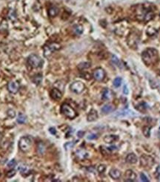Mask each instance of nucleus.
Returning <instances> with one entry per match:
<instances>
[{"label":"nucleus","mask_w":160,"mask_h":182,"mask_svg":"<svg viewBox=\"0 0 160 182\" xmlns=\"http://www.w3.org/2000/svg\"><path fill=\"white\" fill-rule=\"evenodd\" d=\"M136 16L139 20L149 22L154 17V13L151 7L146 5H139L136 7Z\"/></svg>","instance_id":"nucleus-1"},{"label":"nucleus","mask_w":160,"mask_h":182,"mask_svg":"<svg viewBox=\"0 0 160 182\" xmlns=\"http://www.w3.org/2000/svg\"><path fill=\"white\" fill-rule=\"evenodd\" d=\"M16 171L15 170H10V171H8L7 172V174H6V176L7 177V178H12V177H14V175H16Z\"/></svg>","instance_id":"nucleus-33"},{"label":"nucleus","mask_w":160,"mask_h":182,"mask_svg":"<svg viewBox=\"0 0 160 182\" xmlns=\"http://www.w3.org/2000/svg\"><path fill=\"white\" fill-rule=\"evenodd\" d=\"M98 118V114L97 111L94 109L90 110V111L88 113V117H87V120L89 122H92V121H95Z\"/></svg>","instance_id":"nucleus-16"},{"label":"nucleus","mask_w":160,"mask_h":182,"mask_svg":"<svg viewBox=\"0 0 160 182\" xmlns=\"http://www.w3.org/2000/svg\"><path fill=\"white\" fill-rule=\"evenodd\" d=\"M110 176L113 179H120V177L122 175V172L120 170H119L118 169H116V168H113L110 170L109 172Z\"/></svg>","instance_id":"nucleus-14"},{"label":"nucleus","mask_w":160,"mask_h":182,"mask_svg":"<svg viewBox=\"0 0 160 182\" xmlns=\"http://www.w3.org/2000/svg\"><path fill=\"white\" fill-rule=\"evenodd\" d=\"M19 170H20V172H21L22 175H28L30 173V170L27 165L25 164H20L19 166Z\"/></svg>","instance_id":"nucleus-20"},{"label":"nucleus","mask_w":160,"mask_h":182,"mask_svg":"<svg viewBox=\"0 0 160 182\" xmlns=\"http://www.w3.org/2000/svg\"><path fill=\"white\" fill-rule=\"evenodd\" d=\"M7 115H8V117H10L11 118H13V117H14L16 116V113H15V111L13 109H9L8 111H7Z\"/></svg>","instance_id":"nucleus-36"},{"label":"nucleus","mask_w":160,"mask_h":182,"mask_svg":"<svg viewBox=\"0 0 160 182\" xmlns=\"http://www.w3.org/2000/svg\"><path fill=\"white\" fill-rule=\"evenodd\" d=\"M61 48V46L59 43H51L46 45L44 47V54L46 57L51 56L53 52L58 51Z\"/></svg>","instance_id":"nucleus-6"},{"label":"nucleus","mask_w":160,"mask_h":182,"mask_svg":"<svg viewBox=\"0 0 160 182\" xmlns=\"http://www.w3.org/2000/svg\"><path fill=\"white\" fill-rule=\"evenodd\" d=\"M113 95V94L112 91L108 89V88H105L102 92V99L105 100V101H109L112 98Z\"/></svg>","instance_id":"nucleus-17"},{"label":"nucleus","mask_w":160,"mask_h":182,"mask_svg":"<svg viewBox=\"0 0 160 182\" xmlns=\"http://www.w3.org/2000/svg\"><path fill=\"white\" fill-rule=\"evenodd\" d=\"M61 112L66 117L69 119H74L77 116L76 111L69 104L64 103L61 106Z\"/></svg>","instance_id":"nucleus-4"},{"label":"nucleus","mask_w":160,"mask_h":182,"mask_svg":"<svg viewBox=\"0 0 160 182\" xmlns=\"http://www.w3.org/2000/svg\"><path fill=\"white\" fill-rule=\"evenodd\" d=\"M84 132H83V131H79L77 132V136L79 137V138H82V137L84 136Z\"/></svg>","instance_id":"nucleus-41"},{"label":"nucleus","mask_w":160,"mask_h":182,"mask_svg":"<svg viewBox=\"0 0 160 182\" xmlns=\"http://www.w3.org/2000/svg\"><path fill=\"white\" fill-rule=\"evenodd\" d=\"M0 175H1V174H0Z\"/></svg>","instance_id":"nucleus-45"},{"label":"nucleus","mask_w":160,"mask_h":182,"mask_svg":"<svg viewBox=\"0 0 160 182\" xmlns=\"http://www.w3.org/2000/svg\"><path fill=\"white\" fill-rule=\"evenodd\" d=\"M93 76L97 81H102L105 77V71L102 68H97L93 71Z\"/></svg>","instance_id":"nucleus-10"},{"label":"nucleus","mask_w":160,"mask_h":182,"mask_svg":"<svg viewBox=\"0 0 160 182\" xmlns=\"http://www.w3.org/2000/svg\"><path fill=\"white\" fill-rule=\"evenodd\" d=\"M122 81V80L121 77L115 78L114 80H113V86H114L116 88H118V87H119L120 86H121Z\"/></svg>","instance_id":"nucleus-32"},{"label":"nucleus","mask_w":160,"mask_h":182,"mask_svg":"<svg viewBox=\"0 0 160 182\" xmlns=\"http://www.w3.org/2000/svg\"><path fill=\"white\" fill-rule=\"evenodd\" d=\"M97 138H98V137H97V134H90L88 136V140H94V139H97Z\"/></svg>","instance_id":"nucleus-40"},{"label":"nucleus","mask_w":160,"mask_h":182,"mask_svg":"<svg viewBox=\"0 0 160 182\" xmlns=\"http://www.w3.org/2000/svg\"><path fill=\"white\" fill-rule=\"evenodd\" d=\"M133 115H135V114L132 111L128 109H124L122 110V111H119L116 114V116L117 117H125V116H133Z\"/></svg>","instance_id":"nucleus-19"},{"label":"nucleus","mask_w":160,"mask_h":182,"mask_svg":"<svg viewBox=\"0 0 160 182\" xmlns=\"http://www.w3.org/2000/svg\"><path fill=\"white\" fill-rule=\"evenodd\" d=\"M112 62H113L115 65H117V66H118L119 64V59L117 58L116 56H115V55H113L112 56Z\"/></svg>","instance_id":"nucleus-37"},{"label":"nucleus","mask_w":160,"mask_h":182,"mask_svg":"<svg viewBox=\"0 0 160 182\" xmlns=\"http://www.w3.org/2000/svg\"><path fill=\"white\" fill-rule=\"evenodd\" d=\"M59 13V10L57 7H51L48 10V15H49L50 17H55V16H57Z\"/></svg>","instance_id":"nucleus-22"},{"label":"nucleus","mask_w":160,"mask_h":182,"mask_svg":"<svg viewBox=\"0 0 160 182\" xmlns=\"http://www.w3.org/2000/svg\"><path fill=\"white\" fill-rule=\"evenodd\" d=\"M114 106L111 104H106L102 108V111L104 114H108L114 110Z\"/></svg>","instance_id":"nucleus-21"},{"label":"nucleus","mask_w":160,"mask_h":182,"mask_svg":"<svg viewBox=\"0 0 160 182\" xmlns=\"http://www.w3.org/2000/svg\"><path fill=\"white\" fill-rule=\"evenodd\" d=\"M106 170V166L105 165H103V164H101L98 166L97 168V170L99 173H103Z\"/></svg>","instance_id":"nucleus-34"},{"label":"nucleus","mask_w":160,"mask_h":182,"mask_svg":"<svg viewBox=\"0 0 160 182\" xmlns=\"http://www.w3.org/2000/svg\"><path fill=\"white\" fill-rule=\"evenodd\" d=\"M128 89L127 88V86H124V88H123V93L125 94H128Z\"/></svg>","instance_id":"nucleus-43"},{"label":"nucleus","mask_w":160,"mask_h":182,"mask_svg":"<svg viewBox=\"0 0 160 182\" xmlns=\"http://www.w3.org/2000/svg\"><path fill=\"white\" fill-rule=\"evenodd\" d=\"M157 32H158V30L157 29H155L153 27L151 26V27H148V29L146 31V34L147 35L150 36V37H152V36H154L155 34H157Z\"/></svg>","instance_id":"nucleus-25"},{"label":"nucleus","mask_w":160,"mask_h":182,"mask_svg":"<svg viewBox=\"0 0 160 182\" xmlns=\"http://www.w3.org/2000/svg\"><path fill=\"white\" fill-rule=\"evenodd\" d=\"M20 85L18 81H11L7 84V90L11 94H16L20 90Z\"/></svg>","instance_id":"nucleus-11"},{"label":"nucleus","mask_w":160,"mask_h":182,"mask_svg":"<svg viewBox=\"0 0 160 182\" xmlns=\"http://www.w3.org/2000/svg\"><path fill=\"white\" fill-rule=\"evenodd\" d=\"M125 161H126L127 163L130 164H134L137 162L138 158L134 153H130L127 156Z\"/></svg>","instance_id":"nucleus-15"},{"label":"nucleus","mask_w":160,"mask_h":182,"mask_svg":"<svg viewBox=\"0 0 160 182\" xmlns=\"http://www.w3.org/2000/svg\"><path fill=\"white\" fill-rule=\"evenodd\" d=\"M42 74H38L36 75L33 78V81H34V83H36V85H39L41 83H42Z\"/></svg>","instance_id":"nucleus-28"},{"label":"nucleus","mask_w":160,"mask_h":182,"mask_svg":"<svg viewBox=\"0 0 160 182\" xmlns=\"http://www.w3.org/2000/svg\"><path fill=\"white\" fill-rule=\"evenodd\" d=\"M76 156L80 159H85L89 156V154L84 150H79L76 152Z\"/></svg>","instance_id":"nucleus-23"},{"label":"nucleus","mask_w":160,"mask_h":182,"mask_svg":"<svg viewBox=\"0 0 160 182\" xmlns=\"http://www.w3.org/2000/svg\"><path fill=\"white\" fill-rule=\"evenodd\" d=\"M155 175H156L157 179L160 181V166H158V168L157 169V172H156V173H155Z\"/></svg>","instance_id":"nucleus-39"},{"label":"nucleus","mask_w":160,"mask_h":182,"mask_svg":"<svg viewBox=\"0 0 160 182\" xmlns=\"http://www.w3.org/2000/svg\"><path fill=\"white\" fill-rule=\"evenodd\" d=\"M49 131H50V132H51L52 134H56V129H55V128H53V127L50 128Z\"/></svg>","instance_id":"nucleus-42"},{"label":"nucleus","mask_w":160,"mask_h":182,"mask_svg":"<svg viewBox=\"0 0 160 182\" xmlns=\"http://www.w3.org/2000/svg\"><path fill=\"white\" fill-rule=\"evenodd\" d=\"M136 179V175L133 170H128L125 172V180L126 181H134Z\"/></svg>","instance_id":"nucleus-12"},{"label":"nucleus","mask_w":160,"mask_h":182,"mask_svg":"<svg viewBox=\"0 0 160 182\" xmlns=\"http://www.w3.org/2000/svg\"><path fill=\"white\" fill-rule=\"evenodd\" d=\"M90 64L89 62H82V63L79 64V66H78V69L79 70H84V69H87L88 68H90Z\"/></svg>","instance_id":"nucleus-30"},{"label":"nucleus","mask_w":160,"mask_h":182,"mask_svg":"<svg viewBox=\"0 0 160 182\" xmlns=\"http://www.w3.org/2000/svg\"><path fill=\"white\" fill-rule=\"evenodd\" d=\"M16 165V161L15 159H12L7 163V166L10 168H14Z\"/></svg>","instance_id":"nucleus-35"},{"label":"nucleus","mask_w":160,"mask_h":182,"mask_svg":"<svg viewBox=\"0 0 160 182\" xmlns=\"http://www.w3.org/2000/svg\"><path fill=\"white\" fill-rule=\"evenodd\" d=\"M28 65L31 68H34V69L40 68L43 65V61H42V58L39 56L34 54H30L28 57Z\"/></svg>","instance_id":"nucleus-5"},{"label":"nucleus","mask_w":160,"mask_h":182,"mask_svg":"<svg viewBox=\"0 0 160 182\" xmlns=\"http://www.w3.org/2000/svg\"><path fill=\"white\" fill-rule=\"evenodd\" d=\"M70 89L71 90V92H73L74 93H75V94H81L84 89V83H82L81 81L74 82V83L70 86Z\"/></svg>","instance_id":"nucleus-7"},{"label":"nucleus","mask_w":160,"mask_h":182,"mask_svg":"<svg viewBox=\"0 0 160 182\" xmlns=\"http://www.w3.org/2000/svg\"><path fill=\"white\" fill-rule=\"evenodd\" d=\"M16 121L20 124H25L27 121L26 115H25L22 113H20L19 114V115H18V117H17V119H16Z\"/></svg>","instance_id":"nucleus-24"},{"label":"nucleus","mask_w":160,"mask_h":182,"mask_svg":"<svg viewBox=\"0 0 160 182\" xmlns=\"http://www.w3.org/2000/svg\"><path fill=\"white\" fill-rule=\"evenodd\" d=\"M136 109L139 110V111H146L148 108V106L145 103H141L138 106H136Z\"/></svg>","instance_id":"nucleus-26"},{"label":"nucleus","mask_w":160,"mask_h":182,"mask_svg":"<svg viewBox=\"0 0 160 182\" xmlns=\"http://www.w3.org/2000/svg\"><path fill=\"white\" fill-rule=\"evenodd\" d=\"M142 61L147 66H153L158 62L159 52L153 48H148L142 54Z\"/></svg>","instance_id":"nucleus-2"},{"label":"nucleus","mask_w":160,"mask_h":182,"mask_svg":"<svg viewBox=\"0 0 160 182\" xmlns=\"http://www.w3.org/2000/svg\"><path fill=\"white\" fill-rule=\"evenodd\" d=\"M119 140V137L114 134H110V135H106L104 138V141L107 143H112L113 142Z\"/></svg>","instance_id":"nucleus-18"},{"label":"nucleus","mask_w":160,"mask_h":182,"mask_svg":"<svg viewBox=\"0 0 160 182\" xmlns=\"http://www.w3.org/2000/svg\"><path fill=\"white\" fill-rule=\"evenodd\" d=\"M7 23L5 20H3V21L1 22L0 24V32H5V31H7Z\"/></svg>","instance_id":"nucleus-31"},{"label":"nucleus","mask_w":160,"mask_h":182,"mask_svg":"<svg viewBox=\"0 0 160 182\" xmlns=\"http://www.w3.org/2000/svg\"><path fill=\"white\" fill-rule=\"evenodd\" d=\"M151 126H150V127L149 126H144V127L143 128V134H144L146 138H149L150 135H151Z\"/></svg>","instance_id":"nucleus-29"},{"label":"nucleus","mask_w":160,"mask_h":182,"mask_svg":"<svg viewBox=\"0 0 160 182\" xmlns=\"http://www.w3.org/2000/svg\"><path fill=\"white\" fill-rule=\"evenodd\" d=\"M139 41V37L136 33H131L128 37V44L130 48H136Z\"/></svg>","instance_id":"nucleus-9"},{"label":"nucleus","mask_w":160,"mask_h":182,"mask_svg":"<svg viewBox=\"0 0 160 182\" xmlns=\"http://www.w3.org/2000/svg\"><path fill=\"white\" fill-rule=\"evenodd\" d=\"M51 96L55 101H59L62 98V94L58 88H53L51 92Z\"/></svg>","instance_id":"nucleus-13"},{"label":"nucleus","mask_w":160,"mask_h":182,"mask_svg":"<svg viewBox=\"0 0 160 182\" xmlns=\"http://www.w3.org/2000/svg\"><path fill=\"white\" fill-rule=\"evenodd\" d=\"M32 143H33V141L30 137H22L19 142V147H20V150L22 151L23 152H28L31 149Z\"/></svg>","instance_id":"nucleus-3"},{"label":"nucleus","mask_w":160,"mask_h":182,"mask_svg":"<svg viewBox=\"0 0 160 182\" xmlns=\"http://www.w3.org/2000/svg\"><path fill=\"white\" fill-rule=\"evenodd\" d=\"M159 16H160V14H159Z\"/></svg>","instance_id":"nucleus-44"},{"label":"nucleus","mask_w":160,"mask_h":182,"mask_svg":"<svg viewBox=\"0 0 160 182\" xmlns=\"http://www.w3.org/2000/svg\"><path fill=\"white\" fill-rule=\"evenodd\" d=\"M140 178H141V180L142 181L144 182H148L149 180L148 179V178L146 177V175H144V173H141L140 174Z\"/></svg>","instance_id":"nucleus-38"},{"label":"nucleus","mask_w":160,"mask_h":182,"mask_svg":"<svg viewBox=\"0 0 160 182\" xmlns=\"http://www.w3.org/2000/svg\"><path fill=\"white\" fill-rule=\"evenodd\" d=\"M74 31L77 35H81L83 33V28L82 25H76L74 27Z\"/></svg>","instance_id":"nucleus-27"},{"label":"nucleus","mask_w":160,"mask_h":182,"mask_svg":"<svg viewBox=\"0 0 160 182\" xmlns=\"http://www.w3.org/2000/svg\"><path fill=\"white\" fill-rule=\"evenodd\" d=\"M140 164L144 167H151L154 164V160L151 156L143 155L140 158Z\"/></svg>","instance_id":"nucleus-8"}]
</instances>
